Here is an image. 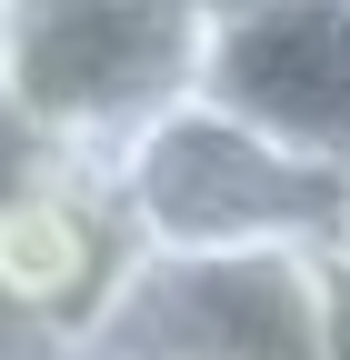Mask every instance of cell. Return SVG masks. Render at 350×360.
<instances>
[{"mask_svg": "<svg viewBox=\"0 0 350 360\" xmlns=\"http://www.w3.org/2000/svg\"><path fill=\"white\" fill-rule=\"evenodd\" d=\"M60 160H80V150H60L30 110H11V101H0V200H20L30 180H51Z\"/></svg>", "mask_w": 350, "mask_h": 360, "instance_id": "8992f818", "label": "cell"}, {"mask_svg": "<svg viewBox=\"0 0 350 360\" xmlns=\"http://www.w3.org/2000/svg\"><path fill=\"white\" fill-rule=\"evenodd\" d=\"M200 70L210 20L190 0H0V101L80 160H120Z\"/></svg>", "mask_w": 350, "mask_h": 360, "instance_id": "7a4b0ae2", "label": "cell"}, {"mask_svg": "<svg viewBox=\"0 0 350 360\" xmlns=\"http://www.w3.org/2000/svg\"><path fill=\"white\" fill-rule=\"evenodd\" d=\"M101 360H320V250H141Z\"/></svg>", "mask_w": 350, "mask_h": 360, "instance_id": "3957f363", "label": "cell"}, {"mask_svg": "<svg viewBox=\"0 0 350 360\" xmlns=\"http://www.w3.org/2000/svg\"><path fill=\"white\" fill-rule=\"evenodd\" d=\"M130 260H141V231H130V200H120L110 160H60L20 200H0V290L30 300L80 350H91L101 310L120 300Z\"/></svg>", "mask_w": 350, "mask_h": 360, "instance_id": "277c9868", "label": "cell"}, {"mask_svg": "<svg viewBox=\"0 0 350 360\" xmlns=\"http://www.w3.org/2000/svg\"><path fill=\"white\" fill-rule=\"evenodd\" d=\"M141 250H320L350 200V170L260 130L221 90L170 101L120 160Z\"/></svg>", "mask_w": 350, "mask_h": 360, "instance_id": "6da1fadb", "label": "cell"}, {"mask_svg": "<svg viewBox=\"0 0 350 360\" xmlns=\"http://www.w3.org/2000/svg\"><path fill=\"white\" fill-rule=\"evenodd\" d=\"M320 360H350V260L320 250Z\"/></svg>", "mask_w": 350, "mask_h": 360, "instance_id": "52a82bcc", "label": "cell"}, {"mask_svg": "<svg viewBox=\"0 0 350 360\" xmlns=\"http://www.w3.org/2000/svg\"><path fill=\"white\" fill-rule=\"evenodd\" d=\"M190 11H200L210 30H221V20H240V11H260V0H190Z\"/></svg>", "mask_w": 350, "mask_h": 360, "instance_id": "ba28073f", "label": "cell"}, {"mask_svg": "<svg viewBox=\"0 0 350 360\" xmlns=\"http://www.w3.org/2000/svg\"><path fill=\"white\" fill-rule=\"evenodd\" d=\"M70 360H101V350H70Z\"/></svg>", "mask_w": 350, "mask_h": 360, "instance_id": "9c48e42d", "label": "cell"}, {"mask_svg": "<svg viewBox=\"0 0 350 360\" xmlns=\"http://www.w3.org/2000/svg\"><path fill=\"white\" fill-rule=\"evenodd\" d=\"M200 90L350 170V0H260L221 20Z\"/></svg>", "mask_w": 350, "mask_h": 360, "instance_id": "5b68a950", "label": "cell"}]
</instances>
